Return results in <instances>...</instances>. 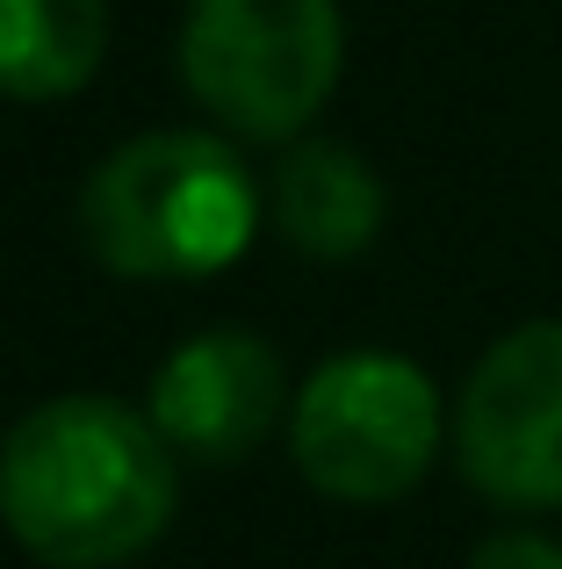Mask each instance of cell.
Segmentation results:
<instances>
[{
  "label": "cell",
  "mask_w": 562,
  "mask_h": 569,
  "mask_svg": "<svg viewBox=\"0 0 562 569\" xmlns=\"http://www.w3.org/2000/svg\"><path fill=\"white\" fill-rule=\"evenodd\" d=\"M181 455L152 411L116 397H51L0 447V519L51 569H116L167 533Z\"/></svg>",
  "instance_id": "6da1fadb"
},
{
  "label": "cell",
  "mask_w": 562,
  "mask_h": 569,
  "mask_svg": "<svg viewBox=\"0 0 562 569\" xmlns=\"http://www.w3.org/2000/svg\"><path fill=\"white\" fill-rule=\"evenodd\" d=\"M281 403H289V376H281L274 347L253 332H202L173 347L152 376V426L167 432L173 455L188 461H245L274 432Z\"/></svg>",
  "instance_id": "8992f818"
},
{
  "label": "cell",
  "mask_w": 562,
  "mask_h": 569,
  "mask_svg": "<svg viewBox=\"0 0 562 569\" xmlns=\"http://www.w3.org/2000/svg\"><path fill=\"white\" fill-rule=\"evenodd\" d=\"M253 173L224 138H202V130H152V138L116 144L80 188L87 246L123 281L217 274L253 246Z\"/></svg>",
  "instance_id": "7a4b0ae2"
},
{
  "label": "cell",
  "mask_w": 562,
  "mask_h": 569,
  "mask_svg": "<svg viewBox=\"0 0 562 569\" xmlns=\"http://www.w3.org/2000/svg\"><path fill=\"white\" fill-rule=\"evenodd\" d=\"M454 469L505 512L562 505V318L505 332L454 397Z\"/></svg>",
  "instance_id": "5b68a950"
},
{
  "label": "cell",
  "mask_w": 562,
  "mask_h": 569,
  "mask_svg": "<svg viewBox=\"0 0 562 569\" xmlns=\"http://www.w3.org/2000/svg\"><path fill=\"white\" fill-rule=\"evenodd\" d=\"M469 569H562V541H549V533H491L469 556Z\"/></svg>",
  "instance_id": "9c48e42d"
},
{
  "label": "cell",
  "mask_w": 562,
  "mask_h": 569,
  "mask_svg": "<svg viewBox=\"0 0 562 569\" xmlns=\"http://www.w3.org/2000/svg\"><path fill=\"white\" fill-rule=\"evenodd\" d=\"M339 0H195L181 22V80L231 138L281 144L339 87Z\"/></svg>",
  "instance_id": "3957f363"
},
{
  "label": "cell",
  "mask_w": 562,
  "mask_h": 569,
  "mask_svg": "<svg viewBox=\"0 0 562 569\" xmlns=\"http://www.w3.org/2000/svg\"><path fill=\"white\" fill-rule=\"evenodd\" d=\"M109 51V0H0V94H80Z\"/></svg>",
  "instance_id": "ba28073f"
},
{
  "label": "cell",
  "mask_w": 562,
  "mask_h": 569,
  "mask_svg": "<svg viewBox=\"0 0 562 569\" xmlns=\"http://www.w3.org/2000/svg\"><path fill=\"white\" fill-rule=\"evenodd\" d=\"M440 389L404 353H339L289 411V455L310 490L339 505H390L425 483L440 455Z\"/></svg>",
  "instance_id": "277c9868"
},
{
  "label": "cell",
  "mask_w": 562,
  "mask_h": 569,
  "mask_svg": "<svg viewBox=\"0 0 562 569\" xmlns=\"http://www.w3.org/2000/svg\"><path fill=\"white\" fill-rule=\"evenodd\" d=\"M274 223L295 252L310 260H353V252L375 246L382 231V181L361 152L332 138H303L295 152H281L274 167Z\"/></svg>",
  "instance_id": "52a82bcc"
}]
</instances>
